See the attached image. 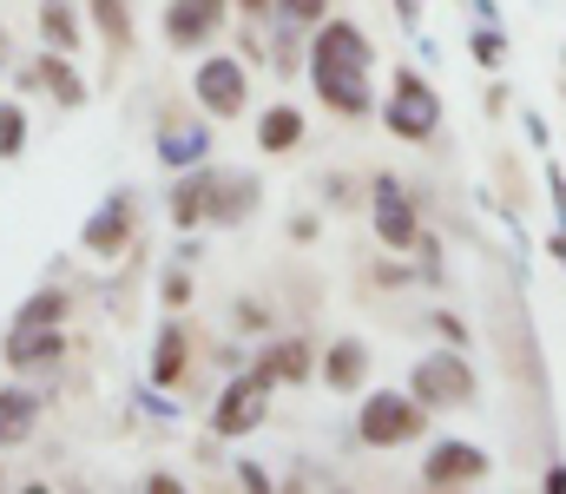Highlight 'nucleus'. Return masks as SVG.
Here are the masks:
<instances>
[{"label":"nucleus","instance_id":"nucleus-28","mask_svg":"<svg viewBox=\"0 0 566 494\" xmlns=\"http://www.w3.org/2000/svg\"><path fill=\"white\" fill-rule=\"evenodd\" d=\"M0 60H7V33H0Z\"/></svg>","mask_w":566,"mask_h":494},{"label":"nucleus","instance_id":"nucleus-29","mask_svg":"<svg viewBox=\"0 0 566 494\" xmlns=\"http://www.w3.org/2000/svg\"><path fill=\"white\" fill-rule=\"evenodd\" d=\"M244 7H264V0H244Z\"/></svg>","mask_w":566,"mask_h":494},{"label":"nucleus","instance_id":"nucleus-4","mask_svg":"<svg viewBox=\"0 0 566 494\" xmlns=\"http://www.w3.org/2000/svg\"><path fill=\"white\" fill-rule=\"evenodd\" d=\"M382 119H389V133H402V139H428L434 119H441V99L402 66V73H396V99L382 106Z\"/></svg>","mask_w":566,"mask_h":494},{"label":"nucleus","instance_id":"nucleus-27","mask_svg":"<svg viewBox=\"0 0 566 494\" xmlns=\"http://www.w3.org/2000/svg\"><path fill=\"white\" fill-rule=\"evenodd\" d=\"M238 482H244V488H251V494H264V488H271V475H264L258 462H238Z\"/></svg>","mask_w":566,"mask_h":494},{"label":"nucleus","instance_id":"nucleus-26","mask_svg":"<svg viewBox=\"0 0 566 494\" xmlns=\"http://www.w3.org/2000/svg\"><path fill=\"white\" fill-rule=\"evenodd\" d=\"M277 7H283V20H323L329 0H277Z\"/></svg>","mask_w":566,"mask_h":494},{"label":"nucleus","instance_id":"nucleus-3","mask_svg":"<svg viewBox=\"0 0 566 494\" xmlns=\"http://www.w3.org/2000/svg\"><path fill=\"white\" fill-rule=\"evenodd\" d=\"M356 429H363L369 449H402V442L422 435V402H416V396H382V389H376V396L363 402Z\"/></svg>","mask_w":566,"mask_h":494},{"label":"nucleus","instance_id":"nucleus-5","mask_svg":"<svg viewBox=\"0 0 566 494\" xmlns=\"http://www.w3.org/2000/svg\"><path fill=\"white\" fill-rule=\"evenodd\" d=\"M474 482H488V455H481L474 442H441V449H428L422 488H474Z\"/></svg>","mask_w":566,"mask_h":494},{"label":"nucleus","instance_id":"nucleus-1","mask_svg":"<svg viewBox=\"0 0 566 494\" xmlns=\"http://www.w3.org/2000/svg\"><path fill=\"white\" fill-rule=\"evenodd\" d=\"M271 389H277V369H271V362L244 369L238 382H224V396H218V409H211V429H218V435H251V429L264 422V409H271Z\"/></svg>","mask_w":566,"mask_h":494},{"label":"nucleus","instance_id":"nucleus-16","mask_svg":"<svg viewBox=\"0 0 566 494\" xmlns=\"http://www.w3.org/2000/svg\"><path fill=\"white\" fill-rule=\"evenodd\" d=\"M178 376H185V336L178 324H165L151 343V382H178Z\"/></svg>","mask_w":566,"mask_h":494},{"label":"nucleus","instance_id":"nucleus-15","mask_svg":"<svg viewBox=\"0 0 566 494\" xmlns=\"http://www.w3.org/2000/svg\"><path fill=\"white\" fill-rule=\"evenodd\" d=\"M33 416H40V402H33L27 389H0V449L27 442V435H33Z\"/></svg>","mask_w":566,"mask_h":494},{"label":"nucleus","instance_id":"nucleus-13","mask_svg":"<svg viewBox=\"0 0 566 494\" xmlns=\"http://www.w3.org/2000/svg\"><path fill=\"white\" fill-rule=\"evenodd\" d=\"M251 211H258V178H224V171H218V191H211V218L238 224V218H251Z\"/></svg>","mask_w":566,"mask_h":494},{"label":"nucleus","instance_id":"nucleus-17","mask_svg":"<svg viewBox=\"0 0 566 494\" xmlns=\"http://www.w3.org/2000/svg\"><path fill=\"white\" fill-rule=\"evenodd\" d=\"M158 159L165 165H198L205 159V133H198V126H165V133H158Z\"/></svg>","mask_w":566,"mask_h":494},{"label":"nucleus","instance_id":"nucleus-6","mask_svg":"<svg viewBox=\"0 0 566 494\" xmlns=\"http://www.w3.org/2000/svg\"><path fill=\"white\" fill-rule=\"evenodd\" d=\"M310 80H316V93H323V106H336V113H369V73L363 66H336V60H310Z\"/></svg>","mask_w":566,"mask_h":494},{"label":"nucleus","instance_id":"nucleus-9","mask_svg":"<svg viewBox=\"0 0 566 494\" xmlns=\"http://www.w3.org/2000/svg\"><path fill=\"white\" fill-rule=\"evenodd\" d=\"M80 238H86V251H93V257H119V251H126V238H133V198H126V191H119V198H106V204L86 218V231H80Z\"/></svg>","mask_w":566,"mask_h":494},{"label":"nucleus","instance_id":"nucleus-8","mask_svg":"<svg viewBox=\"0 0 566 494\" xmlns=\"http://www.w3.org/2000/svg\"><path fill=\"white\" fill-rule=\"evenodd\" d=\"M198 99H205L218 119L244 113V66H238V60H224V53H218V60H205V66H198Z\"/></svg>","mask_w":566,"mask_h":494},{"label":"nucleus","instance_id":"nucleus-10","mask_svg":"<svg viewBox=\"0 0 566 494\" xmlns=\"http://www.w3.org/2000/svg\"><path fill=\"white\" fill-rule=\"evenodd\" d=\"M218 20H224V0H165V40H171V46L211 40Z\"/></svg>","mask_w":566,"mask_h":494},{"label":"nucleus","instance_id":"nucleus-30","mask_svg":"<svg viewBox=\"0 0 566 494\" xmlns=\"http://www.w3.org/2000/svg\"><path fill=\"white\" fill-rule=\"evenodd\" d=\"M0 482H7V475H0Z\"/></svg>","mask_w":566,"mask_h":494},{"label":"nucleus","instance_id":"nucleus-12","mask_svg":"<svg viewBox=\"0 0 566 494\" xmlns=\"http://www.w3.org/2000/svg\"><path fill=\"white\" fill-rule=\"evenodd\" d=\"M211 191H218V171L198 165V171L171 191V224H198V218H211Z\"/></svg>","mask_w":566,"mask_h":494},{"label":"nucleus","instance_id":"nucleus-23","mask_svg":"<svg viewBox=\"0 0 566 494\" xmlns=\"http://www.w3.org/2000/svg\"><path fill=\"white\" fill-rule=\"evenodd\" d=\"M93 20H99V33H106L113 46H126V40H133V20H126V0H93Z\"/></svg>","mask_w":566,"mask_h":494},{"label":"nucleus","instance_id":"nucleus-22","mask_svg":"<svg viewBox=\"0 0 566 494\" xmlns=\"http://www.w3.org/2000/svg\"><path fill=\"white\" fill-rule=\"evenodd\" d=\"M264 362L277 369V382H303V376H310V343H277Z\"/></svg>","mask_w":566,"mask_h":494},{"label":"nucleus","instance_id":"nucleus-7","mask_svg":"<svg viewBox=\"0 0 566 494\" xmlns=\"http://www.w3.org/2000/svg\"><path fill=\"white\" fill-rule=\"evenodd\" d=\"M376 238L382 244H396V251H409V244H422V224H416V204L402 198V185L382 171L376 178Z\"/></svg>","mask_w":566,"mask_h":494},{"label":"nucleus","instance_id":"nucleus-20","mask_svg":"<svg viewBox=\"0 0 566 494\" xmlns=\"http://www.w3.org/2000/svg\"><path fill=\"white\" fill-rule=\"evenodd\" d=\"M40 80L60 93V106H86V86H80V73L66 66V53H46V60H40Z\"/></svg>","mask_w":566,"mask_h":494},{"label":"nucleus","instance_id":"nucleus-11","mask_svg":"<svg viewBox=\"0 0 566 494\" xmlns=\"http://www.w3.org/2000/svg\"><path fill=\"white\" fill-rule=\"evenodd\" d=\"M60 356H66V336H60V324H13V329H7V362H13V369L60 362Z\"/></svg>","mask_w":566,"mask_h":494},{"label":"nucleus","instance_id":"nucleus-14","mask_svg":"<svg viewBox=\"0 0 566 494\" xmlns=\"http://www.w3.org/2000/svg\"><path fill=\"white\" fill-rule=\"evenodd\" d=\"M363 369H369V349H363L356 336L329 343V356H323V376H329V389H356V382H363Z\"/></svg>","mask_w":566,"mask_h":494},{"label":"nucleus","instance_id":"nucleus-2","mask_svg":"<svg viewBox=\"0 0 566 494\" xmlns=\"http://www.w3.org/2000/svg\"><path fill=\"white\" fill-rule=\"evenodd\" d=\"M409 396H416L422 409H461V402H474V369H468V356H454V349L422 356L416 376H409Z\"/></svg>","mask_w":566,"mask_h":494},{"label":"nucleus","instance_id":"nucleus-24","mask_svg":"<svg viewBox=\"0 0 566 494\" xmlns=\"http://www.w3.org/2000/svg\"><path fill=\"white\" fill-rule=\"evenodd\" d=\"M20 146H27V113L7 99L0 106V159H20Z\"/></svg>","mask_w":566,"mask_h":494},{"label":"nucleus","instance_id":"nucleus-21","mask_svg":"<svg viewBox=\"0 0 566 494\" xmlns=\"http://www.w3.org/2000/svg\"><path fill=\"white\" fill-rule=\"evenodd\" d=\"M60 317H66V291H33L13 324H60Z\"/></svg>","mask_w":566,"mask_h":494},{"label":"nucleus","instance_id":"nucleus-25","mask_svg":"<svg viewBox=\"0 0 566 494\" xmlns=\"http://www.w3.org/2000/svg\"><path fill=\"white\" fill-rule=\"evenodd\" d=\"M474 60H481V66H501V60H507V40H501L494 27H488V33H474Z\"/></svg>","mask_w":566,"mask_h":494},{"label":"nucleus","instance_id":"nucleus-19","mask_svg":"<svg viewBox=\"0 0 566 494\" xmlns=\"http://www.w3.org/2000/svg\"><path fill=\"white\" fill-rule=\"evenodd\" d=\"M296 139H303V119H296L290 106H271L264 126H258V146H264V153H290Z\"/></svg>","mask_w":566,"mask_h":494},{"label":"nucleus","instance_id":"nucleus-18","mask_svg":"<svg viewBox=\"0 0 566 494\" xmlns=\"http://www.w3.org/2000/svg\"><path fill=\"white\" fill-rule=\"evenodd\" d=\"M40 33H46L60 53H73V46H80V20H73V7H66V0H40Z\"/></svg>","mask_w":566,"mask_h":494}]
</instances>
